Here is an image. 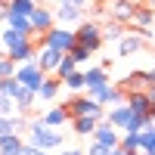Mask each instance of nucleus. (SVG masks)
<instances>
[{
    "mask_svg": "<svg viewBox=\"0 0 155 155\" xmlns=\"http://www.w3.org/2000/svg\"><path fill=\"white\" fill-rule=\"evenodd\" d=\"M146 93H149V99H152V106H155V84H149V87H146Z\"/></svg>",
    "mask_w": 155,
    "mask_h": 155,
    "instance_id": "nucleus-39",
    "label": "nucleus"
},
{
    "mask_svg": "<svg viewBox=\"0 0 155 155\" xmlns=\"http://www.w3.org/2000/svg\"><path fill=\"white\" fill-rule=\"evenodd\" d=\"M149 6H152V9H155V0H149Z\"/></svg>",
    "mask_w": 155,
    "mask_h": 155,
    "instance_id": "nucleus-42",
    "label": "nucleus"
},
{
    "mask_svg": "<svg viewBox=\"0 0 155 155\" xmlns=\"http://www.w3.org/2000/svg\"><path fill=\"white\" fill-rule=\"evenodd\" d=\"M74 34H78V44L90 47L93 53H96V50H99L102 44H106V37H102V28H99L96 22H81V25L74 28Z\"/></svg>",
    "mask_w": 155,
    "mask_h": 155,
    "instance_id": "nucleus-5",
    "label": "nucleus"
},
{
    "mask_svg": "<svg viewBox=\"0 0 155 155\" xmlns=\"http://www.w3.org/2000/svg\"><path fill=\"white\" fill-rule=\"evenodd\" d=\"M143 78H146V84H155V68H149V71H143Z\"/></svg>",
    "mask_w": 155,
    "mask_h": 155,
    "instance_id": "nucleus-38",
    "label": "nucleus"
},
{
    "mask_svg": "<svg viewBox=\"0 0 155 155\" xmlns=\"http://www.w3.org/2000/svg\"><path fill=\"white\" fill-rule=\"evenodd\" d=\"M56 3H71V6H81V9H84L87 0H56Z\"/></svg>",
    "mask_w": 155,
    "mask_h": 155,
    "instance_id": "nucleus-35",
    "label": "nucleus"
},
{
    "mask_svg": "<svg viewBox=\"0 0 155 155\" xmlns=\"http://www.w3.org/2000/svg\"><path fill=\"white\" fill-rule=\"evenodd\" d=\"M143 50V37L140 34H124L118 41V56H137Z\"/></svg>",
    "mask_w": 155,
    "mask_h": 155,
    "instance_id": "nucleus-15",
    "label": "nucleus"
},
{
    "mask_svg": "<svg viewBox=\"0 0 155 155\" xmlns=\"http://www.w3.org/2000/svg\"><path fill=\"white\" fill-rule=\"evenodd\" d=\"M59 87H62V78H59V74H47V81L41 84V90H37V99H41V102H50V99H56Z\"/></svg>",
    "mask_w": 155,
    "mask_h": 155,
    "instance_id": "nucleus-14",
    "label": "nucleus"
},
{
    "mask_svg": "<svg viewBox=\"0 0 155 155\" xmlns=\"http://www.w3.org/2000/svg\"><path fill=\"white\" fill-rule=\"evenodd\" d=\"M74 68H81V65L74 62V56H71V53H65V56H62V62H59V68H56V74L62 78V81H65V78H68Z\"/></svg>",
    "mask_w": 155,
    "mask_h": 155,
    "instance_id": "nucleus-25",
    "label": "nucleus"
},
{
    "mask_svg": "<svg viewBox=\"0 0 155 155\" xmlns=\"http://www.w3.org/2000/svg\"><path fill=\"white\" fill-rule=\"evenodd\" d=\"M41 0H9V12H16V16H31L37 9Z\"/></svg>",
    "mask_w": 155,
    "mask_h": 155,
    "instance_id": "nucleus-21",
    "label": "nucleus"
},
{
    "mask_svg": "<svg viewBox=\"0 0 155 155\" xmlns=\"http://www.w3.org/2000/svg\"><path fill=\"white\" fill-rule=\"evenodd\" d=\"M65 109H68V115L71 118H78V115H93V118H106V106H102L99 99H93V96H81V93H74L68 102H65Z\"/></svg>",
    "mask_w": 155,
    "mask_h": 155,
    "instance_id": "nucleus-3",
    "label": "nucleus"
},
{
    "mask_svg": "<svg viewBox=\"0 0 155 155\" xmlns=\"http://www.w3.org/2000/svg\"><path fill=\"white\" fill-rule=\"evenodd\" d=\"M59 155H87V152H84V149H62Z\"/></svg>",
    "mask_w": 155,
    "mask_h": 155,
    "instance_id": "nucleus-36",
    "label": "nucleus"
},
{
    "mask_svg": "<svg viewBox=\"0 0 155 155\" xmlns=\"http://www.w3.org/2000/svg\"><path fill=\"white\" fill-rule=\"evenodd\" d=\"M31 28H34V41H37V37H41L44 31H50V28H53V25H56V9H50V6H44V3H37V9L31 12Z\"/></svg>",
    "mask_w": 155,
    "mask_h": 155,
    "instance_id": "nucleus-6",
    "label": "nucleus"
},
{
    "mask_svg": "<svg viewBox=\"0 0 155 155\" xmlns=\"http://www.w3.org/2000/svg\"><path fill=\"white\" fill-rule=\"evenodd\" d=\"M84 19V9L81 6H71V3H56V25H68V28H78Z\"/></svg>",
    "mask_w": 155,
    "mask_h": 155,
    "instance_id": "nucleus-9",
    "label": "nucleus"
},
{
    "mask_svg": "<svg viewBox=\"0 0 155 155\" xmlns=\"http://www.w3.org/2000/svg\"><path fill=\"white\" fill-rule=\"evenodd\" d=\"M84 78H87V87H99V84H109V65H90L84 68Z\"/></svg>",
    "mask_w": 155,
    "mask_h": 155,
    "instance_id": "nucleus-16",
    "label": "nucleus"
},
{
    "mask_svg": "<svg viewBox=\"0 0 155 155\" xmlns=\"http://www.w3.org/2000/svg\"><path fill=\"white\" fill-rule=\"evenodd\" d=\"M62 84H65V90H71V93H81V90H87V78H84V71H81V68H74V71H71Z\"/></svg>",
    "mask_w": 155,
    "mask_h": 155,
    "instance_id": "nucleus-20",
    "label": "nucleus"
},
{
    "mask_svg": "<svg viewBox=\"0 0 155 155\" xmlns=\"http://www.w3.org/2000/svg\"><path fill=\"white\" fill-rule=\"evenodd\" d=\"M109 155H124V149H121V146H118V149H112V152H109Z\"/></svg>",
    "mask_w": 155,
    "mask_h": 155,
    "instance_id": "nucleus-40",
    "label": "nucleus"
},
{
    "mask_svg": "<svg viewBox=\"0 0 155 155\" xmlns=\"http://www.w3.org/2000/svg\"><path fill=\"white\" fill-rule=\"evenodd\" d=\"M28 143H37L41 149H56V146H62V137L44 118H31L28 121Z\"/></svg>",
    "mask_w": 155,
    "mask_h": 155,
    "instance_id": "nucleus-2",
    "label": "nucleus"
},
{
    "mask_svg": "<svg viewBox=\"0 0 155 155\" xmlns=\"http://www.w3.org/2000/svg\"><path fill=\"white\" fill-rule=\"evenodd\" d=\"M12 130H16V118L12 115H0V134H12Z\"/></svg>",
    "mask_w": 155,
    "mask_h": 155,
    "instance_id": "nucleus-31",
    "label": "nucleus"
},
{
    "mask_svg": "<svg viewBox=\"0 0 155 155\" xmlns=\"http://www.w3.org/2000/svg\"><path fill=\"white\" fill-rule=\"evenodd\" d=\"M121 149H127V152H143V149H140V134L124 130V137H121Z\"/></svg>",
    "mask_w": 155,
    "mask_h": 155,
    "instance_id": "nucleus-26",
    "label": "nucleus"
},
{
    "mask_svg": "<svg viewBox=\"0 0 155 155\" xmlns=\"http://www.w3.org/2000/svg\"><path fill=\"white\" fill-rule=\"evenodd\" d=\"M34 44L37 47H53L59 53H71L74 44H78V34H74V28H68V25H53V28L44 31Z\"/></svg>",
    "mask_w": 155,
    "mask_h": 155,
    "instance_id": "nucleus-1",
    "label": "nucleus"
},
{
    "mask_svg": "<svg viewBox=\"0 0 155 155\" xmlns=\"http://www.w3.org/2000/svg\"><path fill=\"white\" fill-rule=\"evenodd\" d=\"M152 22H155V9L152 6H140L137 12H134V19H130V25H137V28H152Z\"/></svg>",
    "mask_w": 155,
    "mask_h": 155,
    "instance_id": "nucleus-18",
    "label": "nucleus"
},
{
    "mask_svg": "<svg viewBox=\"0 0 155 155\" xmlns=\"http://www.w3.org/2000/svg\"><path fill=\"white\" fill-rule=\"evenodd\" d=\"M109 152H112V149H106L102 143H96V140H93V143L87 146V155H109Z\"/></svg>",
    "mask_w": 155,
    "mask_h": 155,
    "instance_id": "nucleus-32",
    "label": "nucleus"
},
{
    "mask_svg": "<svg viewBox=\"0 0 155 155\" xmlns=\"http://www.w3.org/2000/svg\"><path fill=\"white\" fill-rule=\"evenodd\" d=\"M16 78H19V81L28 87V90H34V93H37V90H41V84L47 81V71L41 68V62H37V59H28V62H19Z\"/></svg>",
    "mask_w": 155,
    "mask_h": 155,
    "instance_id": "nucleus-4",
    "label": "nucleus"
},
{
    "mask_svg": "<svg viewBox=\"0 0 155 155\" xmlns=\"http://www.w3.org/2000/svg\"><path fill=\"white\" fill-rule=\"evenodd\" d=\"M22 149H25V146H22ZM22 149H0V155H25Z\"/></svg>",
    "mask_w": 155,
    "mask_h": 155,
    "instance_id": "nucleus-37",
    "label": "nucleus"
},
{
    "mask_svg": "<svg viewBox=\"0 0 155 155\" xmlns=\"http://www.w3.org/2000/svg\"><path fill=\"white\" fill-rule=\"evenodd\" d=\"M41 118L50 124V127H62L65 121H71V115H68V109L65 106H56V109H50V112H44Z\"/></svg>",
    "mask_w": 155,
    "mask_h": 155,
    "instance_id": "nucleus-17",
    "label": "nucleus"
},
{
    "mask_svg": "<svg viewBox=\"0 0 155 155\" xmlns=\"http://www.w3.org/2000/svg\"><path fill=\"white\" fill-rule=\"evenodd\" d=\"M25 146V140H22V134H0V149H22Z\"/></svg>",
    "mask_w": 155,
    "mask_h": 155,
    "instance_id": "nucleus-24",
    "label": "nucleus"
},
{
    "mask_svg": "<svg viewBox=\"0 0 155 155\" xmlns=\"http://www.w3.org/2000/svg\"><path fill=\"white\" fill-rule=\"evenodd\" d=\"M127 106H130L137 115H146V118L155 121V106H152L146 90H127Z\"/></svg>",
    "mask_w": 155,
    "mask_h": 155,
    "instance_id": "nucleus-8",
    "label": "nucleus"
},
{
    "mask_svg": "<svg viewBox=\"0 0 155 155\" xmlns=\"http://www.w3.org/2000/svg\"><path fill=\"white\" fill-rule=\"evenodd\" d=\"M71 56H74V62H78V65H87V62H90V56H93V50H90V47H84V44H74Z\"/></svg>",
    "mask_w": 155,
    "mask_h": 155,
    "instance_id": "nucleus-27",
    "label": "nucleus"
},
{
    "mask_svg": "<svg viewBox=\"0 0 155 155\" xmlns=\"http://www.w3.org/2000/svg\"><path fill=\"white\" fill-rule=\"evenodd\" d=\"M19 106H16V99L6 96V93H0V115H16Z\"/></svg>",
    "mask_w": 155,
    "mask_h": 155,
    "instance_id": "nucleus-30",
    "label": "nucleus"
},
{
    "mask_svg": "<svg viewBox=\"0 0 155 155\" xmlns=\"http://www.w3.org/2000/svg\"><path fill=\"white\" fill-rule=\"evenodd\" d=\"M99 127V118H93V115H78V118H71V130L78 137H93Z\"/></svg>",
    "mask_w": 155,
    "mask_h": 155,
    "instance_id": "nucleus-13",
    "label": "nucleus"
},
{
    "mask_svg": "<svg viewBox=\"0 0 155 155\" xmlns=\"http://www.w3.org/2000/svg\"><path fill=\"white\" fill-rule=\"evenodd\" d=\"M102 37H106V41H121V37H124V28H121L118 22H112V25L102 28Z\"/></svg>",
    "mask_w": 155,
    "mask_h": 155,
    "instance_id": "nucleus-29",
    "label": "nucleus"
},
{
    "mask_svg": "<svg viewBox=\"0 0 155 155\" xmlns=\"http://www.w3.org/2000/svg\"><path fill=\"white\" fill-rule=\"evenodd\" d=\"M25 155H47V149H41L37 143H28V140H25V149H22Z\"/></svg>",
    "mask_w": 155,
    "mask_h": 155,
    "instance_id": "nucleus-33",
    "label": "nucleus"
},
{
    "mask_svg": "<svg viewBox=\"0 0 155 155\" xmlns=\"http://www.w3.org/2000/svg\"><path fill=\"white\" fill-rule=\"evenodd\" d=\"M62 56H65V53H59V50H53V47H37V62H41V68L47 74H56Z\"/></svg>",
    "mask_w": 155,
    "mask_h": 155,
    "instance_id": "nucleus-11",
    "label": "nucleus"
},
{
    "mask_svg": "<svg viewBox=\"0 0 155 155\" xmlns=\"http://www.w3.org/2000/svg\"><path fill=\"white\" fill-rule=\"evenodd\" d=\"M134 12H137V9H134L130 0H118V3H112V16L118 19V22H130Z\"/></svg>",
    "mask_w": 155,
    "mask_h": 155,
    "instance_id": "nucleus-19",
    "label": "nucleus"
},
{
    "mask_svg": "<svg viewBox=\"0 0 155 155\" xmlns=\"http://www.w3.org/2000/svg\"><path fill=\"white\" fill-rule=\"evenodd\" d=\"M19 71V62L9 59V56H0V78H12Z\"/></svg>",
    "mask_w": 155,
    "mask_h": 155,
    "instance_id": "nucleus-28",
    "label": "nucleus"
},
{
    "mask_svg": "<svg viewBox=\"0 0 155 155\" xmlns=\"http://www.w3.org/2000/svg\"><path fill=\"white\" fill-rule=\"evenodd\" d=\"M9 16V0H0V22H6Z\"/></svg>",
    "mask_w": 155,
    "mask_h": 155,
    "instance_id": "nucleus-34",
    "label": "nucleus"
},
{
    "mask_svg": "<svg viewBox=\"0 0 155 155\" xmlns=\"http://www.w3.org/2000/svg\"><path fill=\"white\" fill-rule=\"evenodd\" d=\"M90 140H96V143H102L106 149H118L121 146V137H118V127H115L109 118H102L99 127H96V134L90 137Z\"/></svg>",
    "mask_w": 155,
    "mask_h": 155,
    "instance_id": "nucleus-7",
    "label": "nucleus"
},
{
    "mask_svg": "<svg viewBox=\"0 0 155 155\" xmlns=\"http://www.w3.org/2000/svg\"><path fill=\"white\" fill-rule=\"evenodd\" d=\"M31 41H34L31 34H25V31H16V28H9V25H6L3 37H0V44H3V50H6V53H12V50H19V47L31 44Z\"/></svg>",
    "mask_w": 155,
    "mask_h": 155,
    "instance_id": "nucleus-12",
    "label": "nucleus"
},
{
    "mask_svg": "<svg viewBox=\"0 0 155 155\" xmlns=\"http://www.w3.org/2000/svg\"><path fill=\"white\" fill-rule=\"evenodd\" d=\"M134 115H137V112L127 106V99H124V102H118V106H109L106 118H109L115 127H118V130H127V124H130V118H134Z\"/></svg>",
    "mask_w": 155,
    "mask_h": 155,
    "instance_id": "nucleus-10",
    "label": "nucleus"
},
{
    "mask_svg": "<svg viewBox=\"0 0 155 155\" xmlns=\"http://www.w3.org/2000/svg\"><path fill=\"white\" fill-rule=\"evenodd\" d=\"M140 149L143 152H155V121L146 127V130H140Z\"/></svg>",
    "mask_w": 155,
    "mask_h": 155,
    "instance_id": "nucleus-23",
    "label": "nucleus"
},
{
    "mask_svg": "<svg viewBox=\"0 0 155 155\" xmlns=\"http://www.w3.org/2000/svg\"><path fill=\"white\" fill-rule=\"evenodd\" d=\"M6 25H9V28H16V31L34 34V28H31V19H28V16H16V12H9V16H6Z\"/></svg>",
    "mask_w": 155,
    "mask_h": 155,
    "instance_id": "nucleus-22",
    "label": "nucleus"
},
{
    "mask_svg": "<svg viewBox=\"0 0 155 155\" xmlns=\"http://www.w3.org/2000/svg\"><path fill=\"white\" fill-rule=\"evenodd\" d=\"M0 93H3V78H0Z\"/></svg>",
    "mask_w": 155,
    "mask_h": 155,
    "instance_id": "nucleus-41",
    "label": "nucleus"
}]
</instances>
